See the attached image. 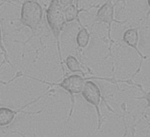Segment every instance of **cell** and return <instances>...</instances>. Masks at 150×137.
<instances>
[{"instance_id":"6da1fadb","label":"cell","mask_w":150,"mask_h":137,"mask_svg":"<svg viewBox=\"0 0 150 137\" xmlns=\"http://www.w3.org/2000/svg\"><path fill=\"white\" fill-rule=\"evenodd\" d=\"M45 14L47 24L56 42L59 63L64 75V61L62 56L61 35L66 26V21L65 18L64 8L60 4L59 0H50L49 6L45 11Z\"/></svg>"},{"instance_id":"7a4b0ae2","label":"cell","mask_w":150,"mask_h":137,"mask_svg":"<svg viewBox=\"0 0 150 137\" xmlns=\"http://www.w3.org/2000/svg\"><path fill=\"white\" fill-rule=\"evenodd\" d=\"M43 19V8L39 0H23L19 20L23 26L31 31V38L38 34Z\"/></svg>"},{"instance_id":"3957f363","label":"cell","mask_w":150,"mask_h":137,"mask_svg":"<svg viewBox=\"0 0 150 137\" xmlns=\"http://www.w3.org/2000/svg\"><path fill=\"white\" fill-rule=\"evenodd\" d=\"M25 76L31 78V79L37 80L38 82L44 83V84L48 85H51L52 86L59 87L68 93L70 96V99H71V108H70L69 113L68 115V120H69L72 115H73L74 111L75 100H75V95L81 94V92L83 89L86 82L88 81V80L91 79V78H85L82 75L81 76L79 74H71L65 76L64 79L59 82H49L40 79H38V78L30 76Z\"/></svg>"},{"instance_id":"277c9868","label":"cell","mask_w":150,"mask_h":137,"mask_svg":"<svg viewBox=\"0 0 150 137\" xmlns=\"http://www.w3.org/2000/svg\"><path fill=\"white\" fill-rule=\"evenodd\" d=\"M117 4V2L113 4L112 0H107L105 3L101 5L98 8L95 16V19H94V21L96 23H103L108 25V37L110 42V46H109V52H110L109 54H110V55L112 54V47L113 43V40L112 38V24H123L126 22V21H120L115 19V7Z\"/></svg>"},{"instance_id":"5b68a950","label":"cell","mask_w":150,"mask_h":137,"mask_svg":"<svg viewBox=\"0 0 150 137\" xmlns=\"http://www.w3.org/2000/svg\"><path fill=\"white\" fill-rule=\"evenodd\" d=\"M81 96L88 103L95 108L98 117V129L100 130L104 121V117L101 114L100 109V105L103 100L102 92L100 88L96 83L91 80H88L81 92Z\"/></svg>"},{"instance_id":"8992f818","label":"cell","mask_w":150,"mask_h":137,"mask_svg":"<svg viewBox=\"0 0 150 137\" xmlns=\"http://www.w3.org/2000/svg\"><path fill=\"white\" fill-rule=\"evenodd\" d=\"M47 93H49V92ZM47 93H45V94H44L43 95H42V96L39 97L38 98L34 100L33 101L30 102V103L25 105V106H23L21 108H19L18 110H13L8 107H0V127H6L10 125L11 124H12V122L15 121L16 116L20 113L33 114H38V112L28 113V112H25V111H23V109L27 107V106H28L29 105L35 103V102H37L38 100H39L40 98H42L43 96L46 95Z\"/></svg>"},{"instance_id":"52a82bcc","label":"cell","mask_w":150,"mask_h":137,"mask_svg":"<svg viewBox=\"0 0 150 137\" xmlns=\"http://www.w3.org/2000/svg\"><path fill=\"white\" fill-rule=\"evenodd\" d=\"M123 41L125 44L127 46H129L135 50V52H137V54L139 56L141 60L139 62V66L136 72L135 73V74H137V73L141 70L142 63L144 62V60L146 59V56H145L141 52V51L139 50L138 46L139 40V31L137 28H129L124 31V33L123 34Z\"/></svg>"},{"instance_id":"ba28073f","label":"cell","mask_w":150,"mask_h":137,"mask_svg":"<svg viewBox=\"0 0 150 137\" xmlns=\"http://www.w3.org/2000/svg\"><path fill=\"white\" fill-rule=\"evenodd\" d=\"M96 6H92L89 8L85 9L79 8V0H76V4H74L67 8L64 9L65 18H66V23H71L74 21L77 22L80 21V18H79V14L83 11H87L91 8H95Z\"/></svg>"},{"instance_id":"9c48e42d","label":"cell","mask_w":150,"mask_h":137,"mask_svg":"<svg viewBox=\"0 0 150 137\" xmlns=\"http://www.w3.org/2000/svg\"><path fill=\"white\" fill-rule=\"evenodd\" d=\"M78 23L80 25L81 28L77 34L76 41L77 48L84 49L87 48V46L89 45L91 40V34L89 33L88 29L83 26L81 21Z\"/></svg>"},{"instance_id":"30bf717a","label":"cell","mask_w":150,"mask_h":137,"mask_svg":"<svg viewBox=\"0 0 150 137\" xmlns=\"http://www.w3.org/2000/svg\"><path fill=\"white\" fill-rule=\"evenodd\" d=\"M64 64L67 69L73 73H81L82 76H85V72L81 63L74 56L69 55L64 60Z\"/></svg>"},{"instance_id":"8fae6325","label":"cell","mask_w":150,"mask_h":137,"mask_svg":"<svg viewBox=\"0 0 150 137\" xmlns=\"http://www.w3.org/2000/svg\"><path fill=\"white\" fill-rule=\"evenodd\" d=\"M4 2H3L1 4H0V6H1L2 5L4 4ZM0 50H1L2 55L4 56V61L2 62L1 64H4V63H8L9 65L12 66L11 63L10 62V60L9 59L8 57V50H7L6 48L5 47V46L4 44V41H3V36H2V31H1V25H0Z\"/></svg>"},{"instance_id":"7c38bea8","label":"cell","mask_w":150,"mask_h":137,"mask_svg":"<svg viewBox=\"0 0 150 137\" xmlns=\"http://www.w3.org/2000/svg\"><path fill=\"white\" fill-rule=\"evenodd\" d=\"M137 98V99H144L145 100H146L147 105H146V106L145 107L144 110L148 108H150V91L149 92L145 93V94H144V96Z\"/></svg>"},{"instance_id":"4fadbf2b","label":"cell","mask_w":150,"mask_h":137,"mask_svg":"<svg viewBox=\"0 0 150 137\" xmlns=\"http://www.w3.org/2000/svg\"><path fill=\"white\" fill-rule=\"evenodd\" d=\"M60 4L64 9L74 4V0H59Z\"/></svg>"},{"instance_id":"5bb4252c","label":"cell","mask_w":150,"mask_h":137,"mask_svg":"<svg viewBox=\"0 0 150 137\" xmlns=\"http://www.w3.org/2000/svg\"><path fill=\"white\" fill-rule=\"evenodd\" d=\"M120 1H122V3L123 4V6L125 7V6H126V0H117V1H116V2H117V3L118 4V3H119V2H120Z\"/></svg>"},{"instance_id":"9a60e30c","label":"cell","mask_w":150,"mask_h":137,"mask_svg":"<svg viewBox=\"0 0 150 137\" xmlns=\"http://www.w3.org/2000/svg\"><path fill=\"white\" fill-rule=\"evenodd\" d=\"M0 84H7V82H4V81H3V80H0Z\"/></svg>"},{"instance_id":"2e32d148","label":"cell","mask_w":150,"mask_h":137,"mask_svg":"<svg viewBox=\"0 0 150 137\" xmlns=\"http://www.w3.org/2000/svg\"><path fill=\"white\" fill-rule=\"evenodd\" d=\"M126 134H127V127H125V134H124V135H123V137H125Z\"/></svg>"},{"instance_id":"e0dca14e","label":"cell","mask_w":150,"mask_h":137,"mask_svg":"<svg viewBox=\"0 0 150 137\" xmlns=\"http://www.w3.org/2000/svg\"><path fill=\"white\" fill-rule=\"evenodd\" d=\"M147 5H148V7L150 8V0H147Z\"/></svg>"}]
</instances>
